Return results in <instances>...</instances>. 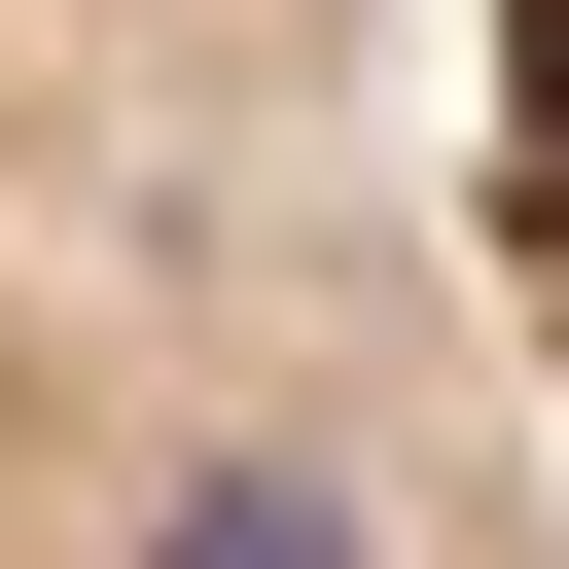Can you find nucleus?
<instances>
[{
  "label": "nucleus",
  "mask_w": 569,
  "mask_h": 569,
  "mask_svg": "<svg viewBox=\"0 0 569 569\" xmlns=\"http://www.w3.org/2000/svg\"><path fill=\"white\" fill-rule=\"evenodd\" d=\"M0 569H569L427 0H0Z\"/></svg>",
  "instance_id": "obj_1"
},
{
  "label": "nucleus",
  "mask_w": 569,
  "mask_h": 569,
  "mask_svg": "<svg viewBox=\"0 0 569 569\" xmlns=\"http://www.w3.org/2000/svg\"><path fill=\"white\" fill-rule=\"evenodd\" d=\"M462 36V213H498V320H533V391H569V0H427Z\"/></svg>",
  "instance_id": "obj_2"
}]
</instances>
